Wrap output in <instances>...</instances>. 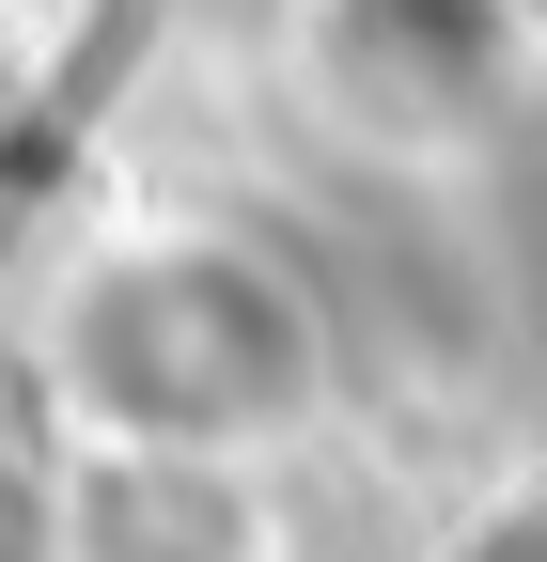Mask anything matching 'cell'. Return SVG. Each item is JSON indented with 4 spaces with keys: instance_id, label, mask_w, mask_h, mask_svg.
Listing matches in <instances>:
<instances>
[{
    "instance_id": "obj_1",
    "label": "cell",
    "mask_w": 547,
    "mask_h": 562,
    "mask_svg": "<svg viewBox=\"0 0 547 562\" xmlns=\"http://www.w3.org/2000/svg\"><path fill=\"white\" fill-rule=\"evenodd\" d=\"M63 360H79V391L125 438L220 453V438H266V422L313 406L328 328L282 297V266H250V250H142V266H110L94 297L63 313Z\"/></svg>"
},
{
    "instance_id": "obj_2",
    "label": "cell",
    "mask_w": 547,
    "mask_h": 562,
    "mask_svg": "<svg viewBox=\"0 0 547 562\" xmlns=\"http://www.w3.org/2000/svg\"><path fill=\"white\" fill-rule=\"evenodd\" d=\"M328 63L376 110H454L501 63V0H328Z\"/></svg>"
},
{
    "instance_id": "obj_3",
    "label": "cell",
    "mask_w": 547,
    "mask_h": 562,
    "mask_svg": "<svg viewBox=\"0 0 547 562\" xmlns=\"http://www.w3.org/2000/svg\"><path fill=\"white\" fill-rule=\"evenodd\" d=\"M79 547L94 562H235V501L203 469H125V484H94Z\"/></svg>"
},
{
    "instance_id": "obj_4",
    "label": "cell",
    "mask_w": 547,
    "mask_h": 562,
    "mask_svg": "<svg viewBox=\"0 0 547 562\" xmlns=\"http://www.w3.org/2000/svg\"><path fill=\"white\" fill-rule=\"evenodd\" d=\"M0 562H47V516L16 501V484H0Z\"/></svg>"
}]
</instances>
